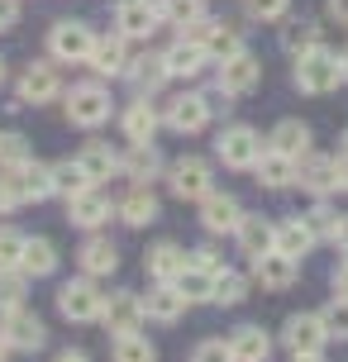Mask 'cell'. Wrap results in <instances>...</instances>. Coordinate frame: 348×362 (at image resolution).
Instances as JSON below:
<instances>
[{
	"label": "cell",
	"instance_id": "6da1fadb",
	"mask_svg": "<svg viewBox=\"0 0 348 362\" xmlns=\"http://www.w3.org/2000/svg\"><path fill=\"white\" fill-rule=\"evenodd\" d=\"M339 81H348L344 57H334L330 48H311V53L296 57V86L306 95H330Z\"/></svg>",
	"mask_w": 348,
	"mask_h": 362
},
{
	"label": "cell",
	"instance_id": "7a4b0ae2",
	"mask_svg": "<svg viewBox=\"0 0 348 362\" xmlns=\"http://www.w3.org/2000/svg\"><path fill=\"white\" fill-rule=\"evenodd\" d=\"M48 48H53L57 62H91L95 29L86 24V19H57L53 34H48Z\"/></svg>",
	"mask_w": 348,
	"mask_h": 362
},
{
	"label": "cell",
	"instance_id": "3957f363",
	"mask_svg": "<svg viewBox=\"0 0 348 362\" xmlns=\"http://www.w3.org/2000/svg\"><path fill=\"white\" fill-rule=\"evenodd\" d=\"M67 119L81 129H100L110 119V90L100 81H81V86L67 90Z\"/></svg>",
	"mask_w": 348,
	"mask_h": 362
},
{
	"label": "cell",
	"instance_id": "277c9868",
	"mask_svg": "<svg viewBox=\"0 0 348 362\" xmlns=\"http://www.w3.org/2000/svg\"><path fill=\"white\" fill-rule=\"evenodd\" d=\"M100 305H105V296L95 291L91 276L67 281V286L57 291V310H62V320H72V325H91V320H100Z\"/></svg>",
	"mask_w": 348,
	"mask_h": 362
},
{
	"label": "cell",
	"instance_id": "5b68a950",
	"mask_svg": "<svg viewBox=\"0 0 348 362\" xmlns=\"http://www.w3.org/2000/svg\"><path fill=\"white\" fill-rule=\"evenodd\" d=\"M167 181H172V196L177 200H205L215 191V172L205 158H182V163L167 167Z\"/></svg>",
	"mask_w": 348,
	"mask_h": 362
},
{
	"label": "cell",
	"instance_id": "8992f818",
	"mask_svg": "<svg viewBox=\"0 0 348 362\" xmlns=\"http://www.w3.org/2000/svg\"><path fill=\"white\" fill-rule=\"evenodd\" d=\"M282 344L291 348V353H320V348L330 344V325H325V315H311V310L291 315V320L282 325Z\"/></svg>",
	"mask_w": 348,
	"mask_h": 362
},
{
	"label": "cell",
	"instance_id": "52a82bcc",
	"mask_svg": "<svg viewBox=\"0 0 348 362\" xmlns=\"http://www.w3.org/2000/svg\"><path fill=\"white\" fill-rule=\"evenodd\" d=\"M210 115H215V105H210V95H201V90H186V95H177V100H167V110H163V119L177 129V134L205 129Z\"/></svg>",
	"mask_w": 348,
	"mask_h": 362
},
{
	"label": "cell",
	"instance_id": "ba28073f",
	"mask_svg": "<svg viewBox=\"0 0 348 362\" xmlns=\"http://www.w3.org/2000/svg\"><path fill=\"white\" fill-rule=\"evenodd\" d=\"M0 334H5V344L19 348V353H38V348L48 344V329H43V320H38V315H29L24 305L5 310V325H0Z\"/></svg>",
	"mask_w": 348,
	"mask_h": 362
},
{
	"label": "cell",
	"instance_id": "9c48e42d",
	"mask_svg": "<svg viewBox=\"0 0 348 362\" xmlns=\"http://www.w3.org/2000/svg\"><path fill=\"white\" fill-rule=\"evenodd\" d=\"M220 163L224 167H238V172H243V167H253L257 158H262V153H267V148H262V139H257L253 129L248 124H234V129H224L220 134Z\"/></svg>",
	"mask_w": 348,
	"mask_h": 362
},
{
	"label": "cell",
	"instance_id": "30bf717a",
	"mask_svg": "<svg viewBox=\"0 0 348 362\" xmlns=\"http://www.w3.org/2000/svg\"><path fill=\"white\" fill-rule=\"evenodd\" d=\"M186 38H196L205 53H210V62H224V57L243 53V38H238L234 24H220V19H201L196 29H186Z\"/></svg>",
	"mask_w": 348,
	"mask_h": 362
},
{
	"label": "cell",
	"instance_id": "8fae6325",
	"mask_svg": "<svg viewBox=\"0 0 348 362\" xmlns=\"http://www.w3.org/2000/svg\"><path fill=\"white\" fill-rule=\"evenodd\" d=\"M257 81H262V62L243 48V53H234V57L220 62V81H215V86H220L224 95H248Z\"/></svg>",
	"mask_w": 348,
	"mask_h": 362
},
{
	"label": "cell",
	"instance_id": "7c38bea8",
	"mask_svg": "<svg viewBox=\"0 0 348 362\" xmlns=\"http://www.w3.org/2000/svg\"><path fill=\"white\" fill-rule=\"evenodd\" d=\"M144 315L148 310L134 291H115V296H105V305H100V320H105L110 334H134V329L144 325Z\"/></svg>",
	"mask_w": 348,
	"mask_h": 362
},
{
	"label": "cell",
	"instance_id": "4fadbf2b",
	"mask_svg": "<svg viewBox=\"0 0 348 362\" xmlns=\"http://www.w3.org/2000/svg\"><path fill=\"white\" fill-rule=\"evenodd\" d=\"M158 19H163V10L153 0H120L115 5V29L124 38H148L158 29Z\"/></svg>",
	"mask_w": 348,
	"mask_h": 362
},
{
	"label": "cell",
	"instance_id": "5bb4252c",
	"mask_svg": "<svg viewBox=\"0 0 348 362\" xmlns=\"http://www.w3.org/2000/svg\"><path fill=\"white\" fill-rule=\"evenodd\" d=\"M296 181L325 196V191H339V158H320V153H301L296 158Z\"/></svg>",
	"mask_w": 348,
	"mask_h": 362
},
{
	"label": "cell",
	"instance_id": "9a60e30c",
	"mask_svg": "<svg viewBox=\"0 0 348 362\" xmlns=\"http://www.w3.org/2000/svg\"><path fill=\"white\" fill-rule=\"evenodd\" d=\"M186 305H191V300L182 296L177 281H158V286L148 291V300H144L148 320H158V325H177V320L186 315Z\"/></svg>",
	"mask_w": 348,
	"mask_h": 362
},
{
	"label": "cell",
	"instance_id": "2e32d148",
	"mask_svg": "<svg viewBox=\"0 0 348 362\" xmlns=\"http://www.w3.org/2000/svg\"><path fill=\"white\" fill-rule=\"evenodd\" d=\"M57 67L53 62H29L24 67V76H19V100L24 105H43V100H53L57 95Z\"/></svg>",
	"mask_w": 348,
	"mask_h": 362
},
{
	"label": "cell",
	"instance_id": "e0dca14e",
	"mask_svg": "<svg viewBox=\"0 0 348 362\" xmlns=\"http://www.w3.org/2000/svg\"><path fill=\"white\" fill-rule=\"evenodd\" d=\"M238 219H243V210H238V200L229 191H210L201 200V224L210 234H229V229H238Z\"/></svg>",
	"mask_w": 348,
	"mask_h": 362
},
{
	"label": "cell",
	"instance_id": "ac0fdd59",
	"mask_svg": "<svg viewBox=\"0 0 348 362\" xmlns=\"http://www.w3.org/2000/svg\"><path fill=\"white\" fill-rule=\"evenodd\" d=\"M91 72H95V76H124V72H129V38H124V34L95 38Z\"/></svg>",
	"mask_w": 348,
	"mask_h": 362
},
{
	"label": "cell",
	"instance_id": "d6986e66",
	"mask_svg": "<svg viewBox=\"0 0 348 362\" xmlns=\"http://www.w3.org/2000/svg\"><path fill=\"white\" fill-rule=\"evenodd\" d=\"M163 57H167V72L182 76V81H191V76H201L205 67H210V53H205L196 38H182V43H172Z\"/></svg>",
	"mask_w": 348,
	"mask_h": 362
},
{
	"label": "cell",
	"instance_id": "ffe728a7",
	"mask_svg": "<svg viewBox=\"0 0 348 362\" xmlns=\"http://www.w3.org/2000/svg\"><path fill=\"white\" fill-rule=\"evenodd\" d=\"M234 234H238V248H243L248 257H262V253L277 248V224H267L262 215H243Z\"/></svg>",
	"mask_w": 348,
	"mask_h": 362
},
{
	"label": "cell",
	"instance_id": "44dd1931",
	"mask_svg": "<svg viewBox=\"0 0 348 362\" xmlns=\"http://www.w3.org/2000/svg\"><path fill=\"white\" fill-rule=\"evenodd\" d=\"M67 219L81 224V229H95V224H105V219H110V200L100 196L95 186H86V191H76V196L67 200Z\"/></svg>",
	"mask_w": 348,
	"mask_h": 362
},
{
	"label": "cell",
	"instance_id": "7402d4cb",
	"mask_svg": "<svg viewBox=\"0 0 348 362\" xmlns=\"http://www.w3.org/2000/svg\"><path fill=\"white\" fill-rule=\"evenodd\" d=\"M253 276L262 281L267 291H286L296 281V257H286V253H262V257H253Z\"/></svg>",
	"mask_w": 348,
	"mask_h": 362
},
{
	"label": "cell",
	"instance_id": "603a6c76",
	"mask_svg": "<svg viewBox=\"0 0 348 362\" xmlns=\"http://www.w3.org/2000/svg\"><path fill=\"white\" fill-rule=\"evenodd\" d=\"M144 272L153 276V281H177L186 272V253L177 248V243H153L144 257Z\"/></svg>",
	"mask_w": 348,
	"mask_h": 362
},
{
	"label": "cell",
	"instance_id": "cb8c5ba5",
	"mask_svg": "<svg viewBox=\"0 0 348 362\" xmlns=\"http://www.w3.org/2000/svg\"><path fill=\"white\" fill-rule=\"evenodd\" d=\"M158 119H163V115L148 105V95H139V100L124 110V139H129V144H153V134H158Z\"/></svg>",
	"mask_w": 348,
	"mask_h": 362
},
{
	"label": "cell",
	"instance_id": "d4e9b609",
	"mask_svg": "<svg viewBox=\"0 0 348 362\" xmlns=\"http://www.w3.org/2000/svg\"><path fill=\"white\" fill-rule=\"evenodd\" d=\"M115 215L124 219L129 229H144V224H153V219H158V196H153L148 186H134V191L120 200V210H115Z\"/></svg>",
	"mask_w": 348,
	"mask_h": 362
},
{
	"label": "cell",
	"instance_id": "484cf974",
	"mask_svg": "<svg viewBox=\"0 0 348 362\" xmlns=\"http://www.w3.org/2000/svg\"><path fill=\"white\" fill-rule=\"evenodd\" d=\"M76 257H81V272H86V276H110V272L120 267V248H115L110 238H86Z\"/></svg>",
	"mask_w": 348,
	"mask_h": 362
},
{
	"label": "cell",
	"instance_id": "4316f807",
	"mask_svg": "<svg viewBox=\"0 0 348 362\" xmlns=\"http://www.w3.org/2000/svg\"><path fill=\"white\" fill-rule=\"evenodd\" d=\"M311 248H315V234H311V224H306L301 215L277 224V253H286V257H296V262H301Z\"/></svg>",
	"mask_w": 348,
	"mask_h": 362
},
{
	"label": "cell",
	"instance_id": "83f0119b",
	"mask_svg": "<svg viewBox=\"0 0 348 362\" xmlns=\"http://www.w3.org/2000/svg\"><path fill=\"white\" fill-rule=\"evenodd\" d=\"M253 172H257V181H262V186H277V191H282V186H291V181H296V158H286V153L267 148V153L253 163Z\"/></svg>",
	"mask_w": 348,
	"mask_h": 362
},
{
	"label": "cell",
	"instance_id": "f1b7e54d",
	"mask_svg": "<svg viewBox=\"0 0 348 362\" xmlns=\"http://www.w3.org/2000/svg\"><path fill=\"white\" fill-rule=\"evenodd\" d=\"M229 348H234L238 362H267V353H272V339L262 334L257 325H243L229 334Z\"/></svg>",
	"mask_w": 348,
	"mask_h": 362
},
{
	"label": "cell",
	"instance_id": "f546056e",
	"mask_svg": "<svg viewBox=\"0 0 348 362\" xmlns=\"http://www.w3.org/2000/svg\"><path fill=\"white\" fill-rule=\"evenodd\" d=\"M129 81H134V90L139 95H153V90H163V81L172 72H167V57H139V62H129Z\"/></svg>",
	"mask_w": 348,
	"mask_h": 362
},
{
	"label": "cell",
	"instance_id": "4dcf8cb0",
	"mask_svg": "<svg viewBox=\"0 0 348 362\" xmlns=\"http://www.w3.org/2000/svg\"><path fill=\"white\" fill-rule=\"evenodd\" d=\"M76 163L86 167V177H91V181H110L115 172H124V158H115L105 144H86L81 153H76Z\"/></svg>",
	"mask_w": 348,
	"mask_h": 362
},
{
	"label": "cell",
	"instance_id": "1f68e13d",
	"mask_svg": "<svg viewBox=\"0 0 348 362\" xmlns=\"http://www.w3.org/2000/svg\"><path fill=\"white\" fill-rule=\"evenodd\" d=\"M267 148H277V153H286V158H301V153H311V129L301 124V119H282V124L272 129V139H267Z\"/></svg>",
	"mask_w": 348,
	"mask_h": 362
},
{
	"label": "cell",
	"instance_id": "d6a6232c",
	"mask_svg": "<svg viewBox=\"0 0 348 362\" xmlns=\"http://www.w3.org/2000/svg\"><path fill=\"white\" fill-rule=\"evenodd\" d=\"M53 267H57V248L48 238H29L24 243V257H19V272L24 276H48Z\"/></svg>",
	"mask_w": 348,
	"mask_h": 362
},
{
	"label": "cell",
	"instance_id": "836d02e7",
	"mask_svg": "<svg viewBox=\"0 0 348 362\" xmlns=\"http://www.w3.org/2000/svg\"><path fill=\"white\" fill-rule=\"evenodd\" d=\"M124 172L134 181H153L158 172H163V153L153 144H129V158H124Z\"/></svg>",
	"mask_w": 348,
	"mask_h": 362
},
{
	"label": "cell",
	"instance_id": "e575fe53",
	"mask_svg": "<svg viewBox=\"0 0 348 362\" xmlns=\"http://www.w3.org/2000/svg\"><path fill=\"white\" fill-rule=\"evenodd\" d=\"M86 186H95V181L86 177V167L76 163V158H67V163H53V196H67V200H72L76 191H86Z\"/></svg>",
	"mask_w": 348,
	"mask_h": 362
},
{
	"label": "cell",
	"instance_id": "d590c367",
	"mask_svg": "<svg viewBox=\"0 0 348 362\" xmlns=\"http://www.w3.org/2000/svg\"><path fill=\"white\" fill-rule=\"evenodd\" d=\"M158 10H163V19H172L177 29H196L205 19V0H158Z\"/></svg>",
	"mask_w": 348,
	"mask_h": 362
},
{
	"label": "cell",
	"instance_id": "8d00e7d4",
	"mask_svg": "<svg viewBox=\"0 0 348 362\" xmlns=\"http://www.w3.org/2000/svg\"><path fill=\"white\" fill-rule=\"evenodd\" d=\"M115 362H158V348L148 344L144 334H115Z\"/></svg>",
	"mask_w": 348,
	"mask_h": 362
},
{
	"label": "cell",
	"instance_id": "74e56055",
	"mask_svg": "<svg viewBox=\"0 0 348 362\" xmlns=\"http://www.w3.org/2000/svg\"><path fill=\"white\" fill-rule=\"evenodd\" d=\"M19 181H24V196H29V200H48V196H53V167L34 163V158L19 167Z\"/></svg>",
	"mask_w": 348,
	"mask_h": 362
},
{
	"label": "cell",
	"instance_id": "f35d334b",
	"mask_svg": "<svg viewBox=\"0 0 348 362\" xmlns=\"http://www.w3.org/2000/svg\"><path fill=\"white\" fill-rule=\"evenodd\" d=\"M243 291H248V281H243L238 272L220 267V272H215V291H210V300H215V305H238Z\"/></svg>",
	"mask_w": 348,
	"mask_h": 362
},
{
	"label": "cell",
	"instance_id": "ab89813d",
	"mask_svg": "<svg viewBox=\"0 0 348 362\" xmlns=\"http://www.w3.org/2000/svg\"><path fill=\"white\" fill-rule=\"evenodd\" d=\"M177 286H182L186 300H210V291H215V272H201L186 262V272L177 276Z\"/></svg>",
	"mask_w": 348,
	"mask_h": 362
},
{
	"label": "cell",
	"instance_id": "60d3db41",
	"mask_svg": "<svg viewBox=\"0 0 348 362\" xmlns=\"http://www.w3.org/2000/svg\"><path fill=\"white\" fill-rule=\"evenodd\" d=\"M282 48H286V53H291V57L311 53V48H320V29H315V24H306V19H296L291 29L282 34Z\"/></svg>",
	"mask_w": 348,
	"mask_h": 362
},
{
	"label": "cell",
	"instance_id": "b9f144b4",
	"mask_svg": "<svg viewBox=\"0 0 348 362\" xmlns=\"http://www.w3.org/2000/svg\"><path fill=\"white\" fill-rule=\"evenodd\" d=\"M19 300H24V272L0 267V310H15Z\"/></svg>",
	"mask_w": 348,
	"mask_h": 362
},
{
	"label": "cell",
	"instance_id": "7bdbcfd3",
	"mask_svg": "<svg viewBox=\"0 0 348 362\" xmlns=\"http://www.w3.org/2000/svg\"><path fill=\"white\" fill-rule=\"evenodd\" d=\"M29 163V139L24 134H0V167H24Z\"/></svg>",
	"mask_w": 348,
	"mask_h": 362
},
{
	"label": "cell",
	"instance_id": "ee69618b",
	"mask_svg": "<svg viewBox=\"0 0 348 362\" xmlns=\"http://www.w3.org/2000/svg\"><path fill=\"white\" fill-rule=\"evenodd\" d=\"M191 362H238V358L229 348V339H205V344L191 348Z\"/></svg>",
	"mask_w": 348,
	"mask_h": 362
},
{
	"label": "cell",
	"instance_id": "f6af8a7d",
	"mask_svg": "<svg viewBox=\"0 0 348 362\" xmlns=\"http://www.w3.org/2000/svg\"><path fill=\"white\" fill-rule=\"evenodd\" d=\"M243 10H248V19H257V24H272V19H282L291 10V0H243Z\"/></svg>",
	"mask_w": 348,
	"mask_h": 362
},
{
	"label": "cell",
	"instance_id": "bcb514c9",
	"mask_svg": "<svg viewBox=\"0 0 348 362\" xmlns=\"http://www.w3.org/2000/svg\"><path fill=\"white\" fill-rule=\"evenodd\" d=\"M24 243H29V238L19 234V229H0V267H19Z\"/></svg>",
	"mask_w": 348,
	"mask_h": 362
},
{
	"label": "cell",
	"instance_id": "7dc6e473",
	"mask_svg": "<svg viewBox=\"0 0 348 362\" xmlns=\"http://www.w3.org/2000/svg\"><path fill=\"white\" fill-rule=\"evenodd\" d=\"M325 325H330V339H348V296H334L330 300Z\"/></svg>",
	"mask_w": 348,
	"mask_h": 362
},
{
	"label": "cell",
	"instance_id": "c3c4849f",
	"mask_svg": "<svg viewBox=\"0 0 348 362\" xmlns=\"http://www.w3.org/2000/svg\"><path fill=\"white\" fill-rule=\"evenodd\" d=\"M301 219L311 224L315 238H334V229H339V215H334V210H325V205H315L311 215H301Z\"/></svg>",
	"mask_w": 348,
	"mask_h": 362
},
{
	"label": "cell",
	"instance_id": "681fc988",
	"mask_svg": "<svg viewBox=\"0 0 348 362\" xmlns=\"http://www.w3.org/2000/svg\"><path fill=\"white\" fill-rule=\"evenodd\" d=\"M191 267H201V272H220V253H215V248H196V253H191Z\"/></svg>",
	"mask_w": 348,
	"mask_h": 362
},
{
	"label": "cell",
	"instance_id": "f907efd6",
	"mask_svg": "<svg viewBox=\"0 0 348 362\" xmlns=\"http://www.w3.org/2000/svg\"><path fill=\"white\" fill-rule=\"evenodd\" d=\"M19 24V0H0V29H15Z\"/></svg>",
	"mask_w": 348,
	"mask_h": 362
},
{
	"label": "cell",
	"instance_id": "816d5d0a",
	"mask_svg": "<svg viewBox=\"0 0 348 362\" xmlns=\"http://www.w3.org/2000/svg\"><path fill=\"white\" fill-rule=\"evenodd\" d=\"M334 296H348V257L334 267Z\"/></svg>",
	"mask_w": 348,
	"mask_h": 362
},
{
	"label": "cell",
	"instance_id": "f5cc1de1",
	"mask_svg": "<svg viewBox=\"0 0 348 362\" xmlns=\"http://www.w3.org/2000/svg\"><path fill=\"white\" fill-rule=\"evenodd\" d=\"M53 362H86V353H81V348H62Z\"/></svg>",
	"mask_w": 348,
	"mask_h": 362
},
{
	"label": "cell",
	"instance_id": "db71d44e",
	"mask_svg": "<svg viewBox=\"0 0 348 362\" xmlns=\"http://www.w3.org/2000/svg\"><path fill=\"white\" fill-rule=\"evenodd\" d=\"M330 15L339 19V24H348V0H330Z\"/></svg>",
	"mask_w": 348,
	"mask_h": 362
},
{
	"label": "cell",
	"instance_id": "11a10c76",
	"mask_svg": "<svg viewBox=\"0 0 348 362\" xmlns=\"http://www.w3.org/2000/svg\"><path fill=\"white\" fill-rule=\"evenodd\" d=\"M334 243H339V248H348V215H339V229H334Z\"/></svg>",
	"mask_w": 348,
	"mask_h": 362
},
{
	"label": "cell",
	"instance_id": "9f6ffc18",
	"mask_svg": "<svg viewBox=\"0 0 348 362\" xmlns=\"http://www.w3.org/2000/svg\"><path fill=\"white\" fill-rule=\"evenodd\" d=\"M339 191H348V153L339 158Z\"/></svg>",
	"mask_w": 348,
	"mask_h": 362
},
{
	"label": "cell",
	"instance_id": "6f0895ef",
	"mask_svg": "<svg viewBox=\"0 0 348 362\" xmlns=\"http://www.w3.org/2000/svg\"><path fill=\"white\" fill-rule=\"evenodd\" d=\"M291 362H325L320 353H291Z\"/></svg>",
	"mask_w": 348,
	"mask_h": 362
},
{
	"label": "cell",
	"instance_id": "680465c9",
	"mask_svg": "<svg viewBox=\"0 0 348 362\" xmlns=\"http://www.w3.org/2000/svg\"><path fill=\"white\" fill-rule=\"evenodd\" d=\"M10 358V344H5V334H0V362Z\"/></svg>",
	"mask_w": 348,
	"mask_h": 362
},
{
	"label": "cell",
	"instance_id": "91938a15",
	"mask_svg": "<svg viewBox=\"0 0 348 362\" xmlns=\"http://www.w3.org/2000/svg\"><path fill=\"white\" fill-rule=\"evenodd\" d=\"M0 81H5V57H0Z\"/></svg>",
	"mask_w": 348,
	"mask_h": 362
},
{
	"label": "cell",
	"instance_id": "94428289",
	"mask_svg": "<svg viewBox=\"0 0 348 362\" xmlns=\"http://www.w3.org/2000/svg\"><path fill=\"white\" fill-rule=\"evenodd\" d=\"M344 153H348V129H344Z\"/></svg>",
	"mask_w": 348,
	"mask_h": 362
},
{
	"label": "cell",
	"instance_id": "6125c7cd",
	"mask_svg": "<svg viewBox=\"0 0 348 362\" xmlns=\"http://www.w3.org/2000/svg\"><path fill=\"white\" fill-rule=\"evenodd\" d=\"M344 72H348V53H344Z\"/></svg>",
	"mask_w": 348,
	"mask_h": 362
}]
</instances>
